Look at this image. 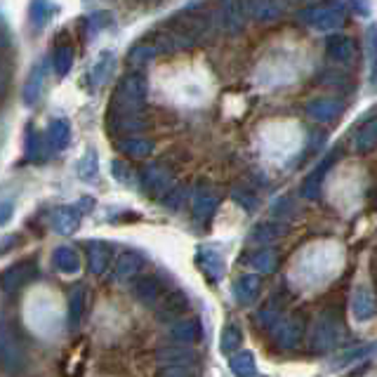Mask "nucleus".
Returning a JSON list of instances; mask_svg holds the SVG:
<instances>
[{
	"label": "nucleus",
	"mask_w": 377,
	"mask_h": 377,
	"mask_svg": "<svg viewBox=\"0 0 377 377\" xmlns=\"http://www.w3.org/2000/svg\"><path fill=\"white\" fill-rule=\"evenodd\" d=\"M36 276V264L34 262H17L12 264L3 276H0V288L5 292H17L19 288H24L31 278Z\"/></svg>",
	"instance_id": "10"
},
{
	"label": "nucleus",
	"mask_w": 377,
	"mask_h": 377,
	"mask_svg": "<svg viewBox=\"0 0 377 377\" xmlns=\"http://www.w3.org/2000/svg\"><path fill=\"white\" fill-rule=\"evenodd\" d=\"M43 83H45V71L38 67L31 78L26 81V88H24V102L26 104H34L38 100V95L43 92Z\"/></svg>",
	"instance_id": "31"
},
{
	"label": "nucleus",
	"mask_w": 377,
	"mask_h": 377,
	"mask_svg": "<svg viewBox=\"0 0 377 377\" xmlns=\"http://www.w3.org/2000/svg\"><path fill=\"white\" fill-rule=\"evenodd\" d=\"M352 314L359 321H370V318L377 316V300L366 285H359L352 292Z\"/></svg>",
	"instance_id": "13"
},
{
	"label": "nucleus",
	"mask_w": 377,
	"mask_h": 377,
	"mask_svg": "<svg viewBox=\"0 0 377 377\" xmlns=\"http://www.w3.org/2000/svg\"><path fill=\"white\" fill-rule=\"evenodd\" d=\"M352 8H354V10H359V12H363V15H368V12H370V10H368V5H363V3H354Z\"/></svg>",
	"instance_id": "44"
},
{
	"label": "nucleus",
	"mask_w": 377,
	"mask_h": 377,
	"mask_svg": "<svg viewBox=\"0 0 377 377\" xmlns=\"http://www.w3.org/2000/svg\"><path fill=\"white\" fill-rule=\"evenodd\" d=\"M118 149L123 153L132 156V158H146L153 151V144L144 137H128V139H118Z\"/></svg>",
	"instance_id": "23"
},
{
	"label": "nucleus",
	"mask_w": 377,
	"mask_h": 377,
	"mask_svg": "<svg viewBox=\"0 0 377 377\" xmlns=\"http://www.w3.org/2000/svg\"><path fill=\"white\" fill-rule=\"evenodd\" d=\"M184 198H186V188L184 186H174L172 191L163 198V203L170 207V210H177V207L184 203Z\"/></svg>",
	"instance_id": "40"
},
{
	"label": "nucleus",
	"mask_w": 377,
	"mask_h": 377,
	"mask_svg": "<svg viewBox=\"0 0 377 377\" xmlns=\"http://www.w3.org/2000/svg\"><path fill=\"white\" fill-rule=\"evenodd\" d=\"M78 212L74 207H64V210H57L55 219H52V229L60 233H71L78 226Z\"/></svg>",
	"instance_id": "27"
},
{
	"label": "nucleus",
	"mask_w": 377,
	"mask_h": 377,
	"mask_svg": "<svg viewBox=\"0 0 377 377\" xmlns=\"http://www.w3.org/2000/svg\"><path fill=\"white\" fill-rule=\"evenodd\" d=\"M45 139H48V146L52 151H57V149H64L69 142V125L67 121H55L48 130V135H45Z\"/></svg>",
	"instance_id": "26"
},
{
	"label": "nucleus",
	"mask_w": 377,
	"mask_h": 377,
	"mask_svg": "<svg viewBox=\"0 0 377 377\" xmlns=\"http://www.w3.org/2000/svg\"><path fill=\"white\" fill-rule=\"evenodd\" d=\"M302 337H304V318H300V316L285 318V321H281L274 328L276 347L283 349V352H290V349H295L297 344L302 342Z\"/></svg>",
	"instance_id": "5"
},
{
	"label": "nucleus",
	"mask_w": 377,
	"mask_h": 377,
	"mask_svg": "<svg viewBox=\"0 0 377 377\" xmlns=\"http://www.w3.org/2000/svg\"><path fill=\"white\" fill-rule=\"evenodd\" d=\"M109 128L121 135V139L137 137V132L146 128L144 114H111L109 116Z\"/></svg>",
	"instance_id": "11"
},
{
	"label": "nucleus",
	"mask_w": 377,
	"mask_h": 377,
	"mask_svg": "<svg viewBox=\"0 0 377 377\" xmlns=\"http://www.w3.org/2000/svg\"><path fill=\"white\" fill-rule=\"evenodd\" d=\"M156 359H158V363H163V368H191V363H196V352L186 347H167L160 349Z\"/></svg>",
	"instance_id": "17"
},
{
	"label": "nucleus",
	"mask_w": 377,
	"mask_h": 377,
	"mask_svg": "<svg viewBox=\"0 0 377 377\" xmlns=\"http://www.w3.org/2000/svg\"><path fill=\"white\" fill-rule=\"evenodd\" d=\"M377 146V118L370 121L368 125H363V130L359 135H356V149L359 151H373V149Z\"/></svg>",
	"instance_id": "29"
},
{
	"label": "nucleus",
	"mask_w": 377,
	"mask_h": 377,
	"mask_svg": "<svg viewBox=\"0 0 377 377\" xmlns=\"http://www.w3.org/2000/svg\"><path fill=\"white\" fill-rule=\"evenodd\" d=\"M326 52L328 57L337 64H349L356 57V43L349 36L335 34L326 38Z\"/></svg>",
	"instance_id": "12"
},
{
	"label": "nucleus",
	"mask_w": 377,
	"mask_h": 377,
	"mask_svg": "<svg viewBox=\"0 0 377 377\" xmlns=\"http://www.w3.org/2000/svg\"><path fill=\"white\" fill-rule=\"evenodd\" d=\"M229 368L236 377H252L257 373L255 368V356L250 352H238L229 359Z\"/></svg>",
	"instance_id": "24"
},
{
	"label": "nucleus",
	"mask_w": 377,
	"mask_h": 377,
	"mask_svg": "<svg viewBox=\"0 0 377 377\" xmlns=\"http://www.w3.org/2000/svg\"><path fill=\"white\" fill-rule=\"evenodd\" d=\"M340 318L333 311H323L321 316L316 318L314 330H311V352L316 354H326L335 347L337 340H340Z\"/></svg>",
	"instance_id": "2"
},
{
	"label": "nucleus",
	"mask_w": 377,
	"mask_h": 377,
	"mask_svg": "<svg viewBox=\"0 0 377 377\" xmlns=\"http://www.w3.org/2000/svg\"><path fill=\"white\" fill-rule=\"evenodd\" d=\"M71 64H74V50H71L69 45H57V55H55L57 74L67 76L71 71Z\"/></svg>",
	"instance_id": "35"
},
{
	"label": "nucleus",
	"mask_w": 377,
	"mask_h": 377,
	"mask_svg": "<svg viewBox=\"0 0 377 377\" xmlns=\"http://www.w3.org/2000/svg\"><path fill=\"white\" fill-rule=\"evenodd\" d=\"M188 311V297L181 290H167L163 295V300L156 304V314H158L160 321H174L181 314Z\"/></svg>",
	"instance_id": "8"
},
{
	"label": "nucleus",
	"mask_w": 377,
	"mask_h": 377,
	"mask_svg": "<svg viewBox=\"0 0 377 377\" xmlns=\"http://www.w3.org/2000/svg\"><path fill=\"white\" fill-rule=\"evenodd\" d=\"M276 262H278V255L274 250H259L255 257L250 259V264L255 266V274H271L276 269Z\"/></svg>",
	"instance_id": "30"
},
{
	"label": "nucleus",
	"mask_w": 377,
	"mask_h": 377,
	"mask_svg": "<svg viewBox=\"0 0 377 377\" xmlns=\"http://www.w3.org/2000/svg\"><path fill=\"white\" fill-rule=\"evenodd\" d=\"M5 90V74H3V69H0V92Z\"/></svg>",
	"instance_id": "45"
},
{
	"label": "nucleus",
	"mask_w": 377,
	"mask_h": 377,
	"mask_svg": "<svg viewBox=\"0 0 377 377\" xmlns=\"http://www.w3.org/2000/svg\"><path fill=\"white\" fill-rule=\"evenodd\" d=\"M281 321H283V318H281V311H278V309H262L257 314V323L262 328H266V330H274Z\"/></svg>",
	"instance_id": "39"
},
{
	"label": "nucleus",
	"mask_w": 377,
	"mask_h": 377,
	"mask_svg": "<svg viewBox=\"0 0 377 377\" xmlns=\"http://www.w3.org/2000/svg\"><path fill=\"white\" fill-rule=\"evenodd\" d=\"M337 158H340V151H335V153H328L326 158L321 160L316 167H314V172L309 174L307 179L302 181V196L304 198H309V200H314L318 198V193H321V184H323V179H326V174L328 170L337 163Z\"/></svg>",
	"instance_id": "9"
},
{
	"label": "nucleus",
	"mask_w": 377,
	"mask_h": 377,
	"mask_svg": "<svg viewBox=\"0 0 377 377\" xmlns=\"http://www.w3.org/2000/svg\"><path fill=\"white\" fill-rule=\"evenodd\" d=\"M231 198L236 200L238 205H243L245 210H255V207H257V196H255V193H250L245 186L233 188V191H231Z\"/></svg>",
	"instance_id": "38"
},
{
	"label": "nucleus",
	"mask_w": 377,
	"mask_h": 377,
	"mask_svg": "<svg viewBox=\"0 0 377 377\" xmlns=\"http://www.w3.org/2000/svg\"><path fill=\"white\" fill-rule=\"evenodd\" d=\"M167 292L165 281H160L158 276H142L137 278V283L132 285V295L135 300L142 302L144 307H153L163 300V295Z\"/></svg>",
	"instance_id": "6"
},
{
	"label": "nucleus",
	"mask_w": 377,
	"mask_h": 377,
	"mask_svg": "<svg viewBox=\"0 0 377 377\" xmlns=\"http://www.w3.org/2000/svg\"><path fill=\"white\" fill-rule=\"evenodd\" d=\"M217 196H214V191L210 186H198L196 193H193V217L198 219V222H210V217L214 214V210H217Z\"/></svg>",
	"instance_id": "14"
},
{
	"label": "nucleus",
	"mask_w": 377,
	"mask_h": 377,
	"mask_svg": "<svg viewBox=\"0 0 377 377\" xmlns=\"http://www.w3.org/2000/svg\"><path fill=\"white\" fill-rule=\"evenodd\" d=\"M12 217V205L10 203H0V224H5Z\"/></svg>",
	"instance_id": "43"
},
{
	"label": "nucleus",
	"mask_w": 377,
	"mask_h": 377,
	"mask_svg": "<svg viewBox=\"0 0 377 377\" xmlns=\"http://www.w3.org/2000/svg\"><path fill=\"white\" fill-rule=\"evenodd\" d=\"M285 233V226H276V224H259L255 231H252V240H259V243H262V240H274V238H278V236H283Z\"/></svg>",
	"instance_id": "37"
},
{
	"label": "nucleus",
	"mask_w": 377,
	"mask_h": 377,
	"mask_svg": "<svg viewBox=\"0 0 377 377\" xmlns=\"http://www.w3.org/2000/svg\"><path fill=\"white\" fill-rule=\"evenodd\" d=\"M52 262H55V269L62 271V274H76L81 269V255L74 248H69V245L57 248L55 255H52Z\"/></svg>",
	"instance_id": "21"
},
{
	"label": "nucleus",
	"mask_w": 377,
	"mask_h": 377,
	"mask_svg": "<svg viewBox=\"0 0 377 377\" xmlns=\"http://www.w3.org/2000/svg\"><path fill=\"white\" fill-rule=\"evenodd\" d=\"M146 100V81L142 74H128L111 100V114H142Z\"/></svg>",
	"instance_id": "1"
},
{
	"label": "nucleus",
	"mask_w": 377,
	"mask_h": 377,
	"mask_svg": "<svg viewBox=\"0 0 377 377\" xmlns=\"http://www.w3.org/2000/svg\"><path fill=\"white\" fill-rule=\"evenodd\" d=\"M88 259H90V271H92V274H107L109 264L114 262L111 248H109L107 243H90Z\"/></svg>",
	"instance_id": "20"
},
{
	"label": "nucleus",
	"mask_w": 377,
	"mask_h": 377,
	"mask_svg": "<svg viewBox=\"0 0 377 377\" xmlns=\"http://www.w3.org/2000/svg\"><path fill=\"white\" fill-rule=\"evenodd\" d=\"M88 311V290L85 288H78L74 295H71V302H69V318L74 326L83 321V316H85Z\"/></svg>",
	"instance_id": "25"
},
{
	"label": "nucleus",
	"mask_w": 377,
	"mask_h": 377,
	"mask_svg": "<svg viewBox=\"0 0 377 377\" xmlns=\"http://www.w3.org/2000/svg\"><path fill=\"white\" fill-rule=\"evenodd\" d=\"M243 5L236 3H224L222 5V24L226 31H238L243 26Z\"/></svg>",
	"instance_id": "28"
},
{
	"label": "nucleus",
	"mask_w": 377,
	"mask_h": 377,
	"mask_svg": "<svg viewBox=\"0 0 377 377\" xmlns=\"http://www.w3.org/2000/svg\"><path fill=\"white\" fill-rule=\"evenodd\" d=\"M114 174H116V179L130 181V170H128V165L118 163V160H116V163H114Z\"/></svg>",
	"instance_id": "42"
},
{
	"label": "nucleus",
	"mask_w": 377,
	"mask_h": 377,
	"mask_svg": "<svg viewBox=\"0 0 377 377\" xmlns=\"http://www.w3.org/2000/svg\"><path fill=\"white\" fill-rule=\"evenodd\" d=\"M368 62L373 64L370 67V83L377 90V26L375 24L368 31Z\"/></svg>",
	"instance_id": "33"
},
{
	"label": "nucleus",
	"mask_w": 377,
	"mask_h": 377,
	"mask_svg": "<svg viewBox=\"0 0 377 377\" xmlns=\"http://www.w3.org/2000/svg\"><path fill=\"white\" fill-rule=\"evenodd\" d=\"M142 264H144V259H142L139 252L123 250L114 262V278L116 281H128V278H132L142 269Z\"/></svg>",
	"instance_id": "16"
},
{
	"label": "nucleus",
	"mask_w": 377,
	"mask_h": 377,
	"mask_svg": "<svg viewBox=\"0 0 377 377\" xmlns=\"http://www.w3.org/2000/svg\"><path fill=\"white\" fill-rule=\"evenodd\" d=\"M248 10L252 12V17L259 19V22H271L281 15L283 5L281 3H250Z\"/></svg>",
	"instance_id": "32"
},
{
	"label": "nucleus",
	"mask_w": 377,
	"mask_h": 377,
	"mask_svg": "<svg viewBox=\"0 0 377 377\" xmlns=\"http://www.w3.org/2000/svg\"><path fill=\"white\" fill-rule=\"evenodd\" d=\"M156 55H158V52H156L153 45L149 43V41H144V43H139L137 48H132V50H130V62H132V64H137V67H142V64L151 62Z\"/></svg>",
	"instance_id": "34"
},
{
	"label": "nucleus",
	"mask_w": 377,
	"mask_h": 377,
	"mask_svg": "<svg viewBox=\"0 0 377 377\" xmlns=\"http://www.w3.org/2000/svg\"><path fill=\"white\" fill-rule=\"evenodd\" d=\"M259 288H262L259 274H245L233 283V295H236V300L240 304H250L259 295Z\"/></svg>",
	"instance_id": "18"
},
{
	"label": "nucleus",
	"mask_w": 377,
	"mask_h": 377,
	"mask_svg": "<svg viewBox=\"0 0 377 377\" xmlns=\"http://www.w3.org/2000/svg\"><path fill=\"white\" fill-rule=\"evenodd\" d=\"M158 377H196V375H193L191 368L177 366V368H163V370L158 373Z\"/></svg>",
	"instance_id": "41"
},
{
	"label": "nucleus",
	"mask_w": 377,
	"mask_h": 377,
	"mask_svg": "<svg viewBox=\"0 0 377 377\" xmlns=\"http://www.w3.org/2000/svg\"><path fill=\"white\" fill-rule=\"evenodd\" d=\"M111 69H114V57H111V52H104L102 60L97 62V67H95V71H92L95 85H102V83L109 78V71H111Z\"/></svg>",
	"instance_id": "36"
},
{
	"label": "nucleus",
	"mask_w": 377,
	"mask_h": 377,
	"mask_svg": "<svg viewBox=\"0 0 377 377\" xmlns=\"http://www.w3.org/2000/svg\"><path fill=\"white\" fill-rule=\"evenodd\" d=\"M344 111V104L340 100H333V97H318V100L307 104V116L314 123H321V125H328V123H335Z\"/></svg>",
	"instance_id": "7"
},
{
	"label": "nucleus",
	"mask_w": 377,
	"mask_h": 377,
	"mask_svg": "<svg viewBox=\"0 0 377 377\" xmlns=\"http://www.w3.org/2000/svg\"><path fill=\"white\" fill-rule=\"evenodd\" d=\"M342 5L335 3V5H309L300 12V22L309 24L311 29L316 31H328L333 34L340 26L344 24V17H342Z\"/></svg>",
	"instance_id": "3"
},
{
	"label": "nucleus",
	"mask_w": 377,
	"mask_h": 377,
	"mask_svg": "<svg viewBox=\"0 0 377 377\" xmlns=\"http://www.w3.org/2000/svg\"><path fill=\"white\" fill-rule=\"evenodd\" d=\"M198 269L214 283L224 276V259L214 250H200L198 252Z\"/></svg>",
	"instance_id": "19"
},
{
	"label": "nucleus",
	"mask_w": 377,
	"mask_h": 377,
	"mask_svg": "<svg viewBox=\"0 0 377 377\" xmlns=\"http://www.w3.org/2000/svg\"><path fill=\"white\" fill-rule=\"evenodd\" d=\"M170 337L177 344H193L203 337V326H200L198 318H179L172 323Z\"/></svg>",
	"instance_id": "15"
},
{
	"label": "nucleus",
	"mask_w": 377,
	"mask_h": 377,
	"mask_svg": "<svg viewBox=\"0 0 377 377\" xmlns=\"http://www.w3.org/2000/svg\"><path fill=\"white\" fill-rule=\"evenodd\" d=\"M240 342H243V335H240V328L236 323H229L222 330V337H219V349H222L224 356H231L240 352Z\"/></svg>",
	"instance_id": "22"
},
{
	"label": "nucleus",
	"mask_w": 377,
	"mask_h": 377,
	"mask_svg": "<svg viewBox=\"0 0 377 377\" xmlns=\"http://www.w3.org/2000/svg\"><path fill=\"white\" fill-rule=\"evenodd\" d=\"M172 181H174L172 172L163 165H149L146 170L142 172V186H144L149 196H156V198H165L174 188Z\"/></svg>",
	"instance_id": "4"
}]
</instances>
